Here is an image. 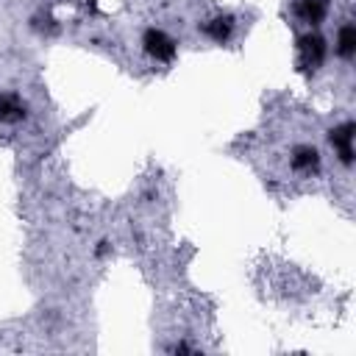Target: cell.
Listing matches in <instances>:
<instances>
[{"label":"cell","mask_w":356,"mask_h":356,"mask_svg":"<svg viewBox=\"0 0 356 356\" xmlns=\"http://www.w3.org/2000/svg\"><path fill=\"white\" fill-rule=\"evenodd\" d=\"M142 47L156 61H172L175 58V39H170L161 28H147L142 33Z\"/></svg>","instance_id":"1"},{"label":"cell","mask_w":356,"mask_h":356,"mask_svg":"<svg viewBox=\"0 0 356 356\" xmlns=\"http://www.w3.org/2000/svg\"><path fill=\"white\" fill-rule=\"evenodd\" d=\"M298 53H300V67L303 70H317L325 58V39L320 33H303L298 39Z\"/></svg>","instance_id":"2"},{"label":"cell","mask_w":356,"mask_h":356,"mask_svg":"<svg viewBox=\"0 0 356 356\" xmlns=\"http://www.w3.org/2000/svg\"><path fill=\"white\" fill-rule=\"evenodd\" d=\"M353 131H356V125L348 120V122L331 128V134H328V139H331V145H334V150L345 167L353 164Z\"/></svg>","instance_id":"3"},{"label":"cell","mask_w":356,"mask_h":356,"mask_svg":"<svg viewBox=\"0 0 356 356\" xmlns=\"http://www.w3.org/2000/svg\"><path fill=\"white\" fill-rule=\"evenodd\" d=\"M292 170H298V172H317L320 170V150L314 145H298L292 150Z\"/></svg>","instance_id":"4"},{"label":"cell","mask_w":356,"mask_h":356,"mask_svg":"<svg viewBox=\"0 0 356 356\" xmlns=\"http://www.w3.org/2000/svg\"><path fill=\"white\" fill-rule=\"evenodd\" d=\"M25 117V103L14 92H0V120L3 122H17Z\"/></svg>","instance_id":"5"},{"label":"cell","mask_w":356,"mask_h":356,"mask_svg":"<svg viewBox=\"0 0 356 356\" xmlns=\"http://www.w3.org/2000/svg\"><path fill=\"white\" fill-rule=\"evenodd\" d=\"M203 31H206L214 42H225V39L234 33V17H231V14H217V17H211V19L203 25Z\"/></svg>","instance_id":"6"},{"label":"cell","mask_w":356,"mask_h":356,"mask_svg":"<svg viewBox=\"0 0 356 356\" xmlns=\"http://www.w3.org/2000/svg\"><path fill=\"white\" fill-rule=\"evenodd\" d=\"M353 53H356V28L350 22H345L339 28V33H337V56L345 58V61H350Z\"/></svg>","instance_id":"7"},{"label":"cell","mask_w":356,"mask_h":356,"mask_svg":"<svg viewBox=\"0 0 356 356\" xmlns=\"http://www.w3.org/2000/svg\"><path fill=\"white\" fill-rule=\"evenodd\" d=\"M325 8H328L325 0H300V3H298V14H300L309 25H320V19L325 17Z\"/></svg>","instance_id":"8"},{"label":"cell","mask_w":356,"mask_h":356,"mask_svg":"<svg viewBox=\"0 0 356 356\" xmlns=\"http://www.w3.org/2000/svg\"><path fill=\"white\" fill-rule=\"evenodd\" d=\"M106 253H108V242H106V239H100V242H97V248H95V256H106Z\"/></svg>","instance_id":"9"}]
</instances>
